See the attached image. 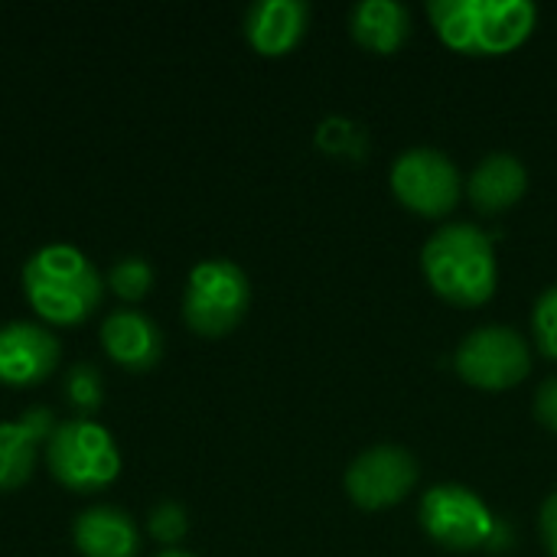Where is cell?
Instances as JSON below:
<instances>
[{"label": "cell", "mask_w": 557, "mask_h": 557, "mask_svg": "<svg viewBox=\"0 0 557 557\" xmlns=\"http://www.w3.org/2000/svg\"><path fill=\"white\" fill-rule=\"evenodd\" d=\"M421 271L434 294L454 307H483L499 284L493 238L473 222L441 225L421 248Z\"/></svg>", "instance_id": "obj_1"}, {"label": "cell", "mask_w": 557, "mask_h": 557, "mask_svg": "<svg viewBox=\"0 0 557 557\" xmlns=\"http://www.w3.org/2000/svg\"><path fill=\"white\" fill-rule=\"evenodd\" d=\"M23 294L29 307L59 326L88 320L101 304V274L75 245L55 242L29 255L23 268Z\"/></svg>", "instance_id": "obj_2"}, {"label": "cell", "mask_w": 557, "mask_h": 557, "mask_svg": "<svg viewBox=\"0 0 557 557\" xmlns=\"http://www.w3.org/2000/svg\"><path fill=\"white\" fill-rule=\"evenodd\" d=\"M46 460L52 476L72 493H98L121 473V450L114 437L88 418L62 421L49 434Z\"/></svg>", "instance_id": "obj_3"}, {"label": "cell", "mask_w": 557, "mask_h": 557, "mask_svg": "<svg viewBox=\"0 0 557 557\" xmlns=\"http://www.w3.org/2000/svg\"><path fill=\"white\" fill-rule=\"evenodd\" d=\"M251 307V281L228 258L199 261L183 290V317L199 336H225L232 333Z\"/></svg>", "instance_id": "obj_4"}, {"label": "cell", "mask_w": 557, "mask_h": 557, "mask_svg": "<svg viewBox=\"0 0 557 557\" xmlns=\"http://www.w3.org/2000/svg\"><path fill=\"white\" fill-rule=\"evenodd\" d=\"M454 369L480 392H506L529 379L532 349L529 339L512 326H476L460 339Z\"/></svg>", "instance_id": "obj_5"}, {"label": "cell", "mask_w": 557, "mask_h": 557, "mask_svg": "<svg viewBox=\"0 0 557 557\" xmlns=\"http://www.w3.org/2000/svg\"><path fill=\"white\" fill-rule=\"evenodd\" d=\"M395 199L421 219H444L463 196V176L457 163L437 147H411L395 157L388 170Z\"/></svg>", "instance_id": "obj_6"}, {"label": "cell", "mask_w": 557, "mask_h": 557, "mask_svg": "<svg viewBox=\"0 0 557 557\" xmlns=\"http://www.w3.org/2000/svg\"><path fill=\"white\" fill-rule=\"evenodd\" d=\"M418 519L431 542H437L447 552H460V555L490 545L496 535V519H493L490 506L483 503V496L460 483L431 486L421 496Z\"/></svg>", "instance_id": "obj_7"}, {"label": "cell", "mask_w": 557, "mask_h": 557, "mask_svg": "<svg viewBox=\"0 0 557 557\" xmlns=\"http://www.w3.org/2000/svg\"><path fill=\"white\" fill-rule=\"evenodd\" d=\"M418 476H421V467L405 447L375 444L346 467L343 486H346V496L359 509L382 512V509L405 503L411 490L418 486Z\"/></svg>", "instance_id": "obj_8"}, {"label": "cell", "mask_w": 557, "mask_h": 557, "mask_svg": "<svg viewBox=\"0 0 557 557\" xmlns=\"http://www.w3.org/2000/svg\"><path fill=\"white\" fill-rule=\"evenodd\" d=\"M59 366V339L39 323L0 326V382L39 385Z\"/></svg>", "instance_id": "obj_9"}, {"label": "cell", "mask_w": 557, "mask_h": 557, "mask_svg": "<svg viewBox=\"0 0 557 557\" xmlns=\"http://www.w3.org/2000/svg\"><path fill=\"white\" fill-rule=\"evenodd\" d=\"M463 186L476 212L499 215V212H509L516 202H522V196L529 193V170L516 153L493 150L473 166Z\"/></svg>", "instance_id": "obj_10"}, {"label": "cell", "mask_w": 557, "mask_h": 557, "mask_svg": "<svg viewBox=\"0 0 557 557\" xmlns=\"http://www.w3.org/2000/svg\"><path fill=\"white\" fill-rule=\"evenodd\" d=\"M310 26L304 0H258L245 13V36L261 55H287Z\"/></svg>", "instance_id": "obj_11"}, {"label": "cell", "mask_w": 557, "mask_h": 557, "mask_svg": "<svg viewBox=\"0 0 557 557\" xmlns=\"http://www.w3.org/2000/svg\"><path fill=\"white\" fill-rule=\"evenodd\" d=\"M476 52L503 55L519 49L539 23V7L529 0H473Z\"/></svg>", "instance_id": "obj_12"}, {"label": "cell", "mask_w": 557, "mask_h": 557, "mask_svg": "<svg viewBox=\"0 0 557 557\" xmlns=\"http://www.w3.org/2000/svg\"><path fill=\"white\" fill-rule=\"evenodd\" d=\"M101 346L117 366L134 372L153 369L163 352L160 326L140 310L108 313V320L101 323Z\"/></svg>", "instance_id": "obj_13"}, {"label": "cell", "mask_w": 557, "mask_h": 557, "mask_svg": "<svg viewBox=\"0 0 557 557\" xmlns=\"http://www.w3.org/2000/svg\"><path fill=\"white\" fill-rule=\"evenodd\" d=\"M49 408H29L20 421H0V493L23 486L36 467V444L49 437Z\"/></svg>", "instance_id": "obj_14"}, {"label": "cell", "mask_w": 557, "mask_h": 557, "mask_svg": "<svg viewBox=\"0 0 557 557\" xmlns=\"http://www.w3.org/2000/svg\"><path fill=\"white\" fill-rule=\"evenodd\" d=\"M75 548L85 557H134L140 535L127 512L114 506H91L72 522Z\"/></svg>", "instance_id": "obj_15"}, {"label": "cell", "mask_w": 557, "mask_h": 557, "mask_svg": "<svg viewBox=\"0 0 557 557\" xmlns=\"http://www.w3.org/2000/svg\"><path fill=\"white\" fill-rule=\"evenodd\" d=\"M349 33L362 49L392 55L411 33V13L398 0H362L349 13Z\"/></svg>", "instance_id": "obj_16"}, {"label": "cell", "mask_w": 557, "mask_h": 557, "mask_svg": "<svg viewBox=\"0 0 557 557\" xmlns=\"http://www.w3.org/2000/svg\"><path fill=\"white\" fill-rule=\"evenodd\" d=\"M428 16L441 36L444 46L463 55L476 52V20H473V0H434L428 3Z\"/></svg>", "instance_id": "obj_17"}, {"label": "cell", "mask_w": 557, "mask_h": 557, "mask_svg": "<svg viewBox=\"0 0 557 557\" xmlns=\"http://www.w3.org/2000/svg\"><path fill=\"white\" fill-rule=\"evenodd\" d=\"M108 284L114 287L117 297H124V300H140V297L150 290V284H153V271H150V264H147L144 258H121V261L111 268Z\"/></svg>", "instance_id": "obj_18"}, {"label": "cell", "mask_w": 557, "mask_h": 557, "mask_svg": "<svg viewBox=\"0 0 557 557\" xmlns=\"http://www.w3.org/2000/svg\"><path fill=\"white\" fill-rule=\"evenodd\" d=\"M532 336L535 346L557 362V284L542 290V297L532 307Z\"/></svg>", "instance_id": "obj_19"}, {"label": "cell", "mask_w": 557, "mask_h": 557, "mask_svg": "<svg viewBox=\"0 0 557 557\" xmlns=\"http://www.w3.org/2000/svg\"><path fill=\"white\" fill-rule=\"evenodd\" d=\"M69 401L82 411H95L101 405V379L95 366L82 362L69 372Z\"/></svg>", "instance_id": "obj_20"}, {"label": "cell", "mask_w": 557, "mask_h": 557, "mask_svg": "<svg viewBox=\"0 0 557 557\" xmlns=\"http://www.w3.org/2000/svg\"><path fill=\"white\" fill-rule=\"evenodd\" d=\"M186 512L176 503H160L157 509H150V535L160 539L163 545H176L186 535Z\"/></svg>", "instance_id": "obj_21"}, {"label": "cell", "mask_w": 557, "mask_h": 557, "mask_svg": "<svg viewBox=\"0 0 557 557\" xmlns=\"http://www.w3.org/2000/svg\"><path fill=\"white\" fill-rule=\"evenodd\" d=\"M532 411H535V421L548 431L557 434V375L545 379L535 392V401H532Z\"/></svg>", "instance_id": "obj_22"}, {"label": "cell", "mask_w": 557, "mask_h": 557, "mask_svg": "<svg viewBox=\"0 0 557 557\" xmlns=\"http://www.w3.org/2000/svg\"><path fill=\"white\" fill-rule=\"evenodd\" d=\"M539 532H542V542H545V552H548V557H557V493H552V496L542 503V512H539Z\"/></svg>", "instance_id": "obj_23"}, {"label": "cell", "mask_w": 557, "mask_h": 557, "mask_svg": "<svg viewBox=\"0 0 557 557\" xmlns=\"http://www.w3.org/2000/svg\"><path fill=\"white\" fill-rule=\"evenodd\" d=\"M157 557H196V555H189V552H180V548H163V552H160Z\"/></svg>", "instance_id": "obj_24"}]
</instances>
